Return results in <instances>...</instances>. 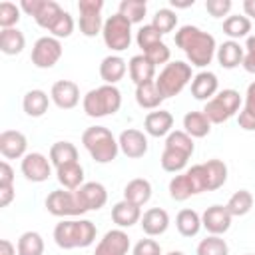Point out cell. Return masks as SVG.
Wrapping results in <instances>:
<instances>
[{"instance_id": "obj_1", "label": "cell", "mask_w": 255, "mask_h": 255, "mask_svg": "<svg viewBox=\"0 0 255 255\" xmlns=\"http://www.w3.org/2000/svg\"><path fill=\"white\" fill-rule=\"evenodd\" d=\"M175 46L187 56L189 66L205 68L211 64L217 52L215 38L209 32H203L197 26L185 24L175 32Z\"/></svg>"}, {"instance_id": "obj_2", "label": "cell", "mask_w": 255, "mask_h": 255, "mask_svg": "<svg viewBox=\"0 0 255 255\" xmlns=\"http://www.w3.org/2000/svg\"><path fill=\"white\" fill-rule=\"evenodd\" d=\"M96 225L90 219H62L54 227V241L60 249L90 247L96 241Z\"/></svg>"}, {"instance_id": "obj_3", "label": "cell", "mask_w": 255, "mask_h": 255, "mask_svg": "<svg viewBox=\"0 0 255 255\" xmlns=\"http://www.w3.org/2000/svg\"><path fill=\"white\" fill-rule=\"evenodd\" d=\"M82 143L98 163H110L118 157L120 143L114 133L104 126H92L82 133Z\"/></svg>"}, {"instance_id": "obj_4", "label": "cell", "mask_w": 255, "mask_h": 255, "mask_svg": "<svg viewBox=\"0 0 255 255\" xmlns=\"http://www.w3.org/2000/svg\"><path fill=\"white\" fill-rule=\"evenodd\" d=\"M84 112L90 118H106L114 116L122 108V92L116 86L104 84L100 88L90 90L82 100Z\"/></svg>"}, {"instance_id": "obj_5", "label": "cell", "mask_w": 255, "mask_h": 255, "mask_svg": "<svg viewBox=\"0 0 255 255\" xmlns=\"http://www.w3.org/2000/svg\"><path fill=\"white\" fill-rule=\"evenodd\" d=\"M191 66L187 62L175 60L163 66V70L159 72V76L155 78V86L159 90V94L165 98H173L177 96L189 82H191Z\"/></svg>"}, {"instance_id": "obj_6", "label": "cell", "mask_w": 255, "mask_h": 255, "mask_svg": "<svg viewBox=\"0 0 255 255\" xmlns=\"http://www.w3.org/2000/svg\"><path fill=\"white\" fill-rule=\"evenodd\" d=\"M239 106H241L239 92L227 88V90L217 92L209 102H205V106H203L201 112L205 114V118L211 124H223V122H227L229 118H233L237 114Z\"/></svg>"}, {"instance_id": "obj_7", "label": "cell", "mask_w": 255, "mask_h": 255, "mask_svg": "<svg viewBox=\"0 0 255 255\" xmlns=\"http://www.w3.org/2000/svg\"><path fill=\"white\" fill-rule=\"evenodd\" d=\"M102 36L112 52H124L131 44V22L122 14H114L104 22Z\"/></svg>"}, {"instance_id": "obj_8", "label": "cell", "mask_w": 255, "mask_h": 255, "mask_svg": "<svg viewBox=\"0 0 255 255\" xmlns=\"http://www.w3.org/2000/svg\"><path fill=\"white\" fill-rule=\"evenodd\" d=\"M46 209L48 213L56 217H78L84 215V209L76 197V191L70 189H54L46 197Z\"/></svg>"}, {"instance_id": "obj_9", "label": "cell", "mask_w": 255, "mask_h": 255, "mask_svg": "<svg viewBox=\"0 0 255 255\" xmlns=\"http://www.w3.org/2000/svg\"><path fill=\"white\" fill-rule=\"evenodd\" d=\"M30 58H32V64L36 68H42V70L56 66L58 60L62 58V44H60V40L54 38V36L38 38L34 42V46H32Z\"/></svg>"}, {"instance_id": "obj_10", "label": "cell", "mask_w": 255, "mask_h": 255, "mask_svg": "<svg viewBox=\"0 0 255 255\" xmlns=\"http://www.w3.org/2000/svg\"><path fill=\"white\" fill-rule=\"evenodd\" d=\"M102 0H80L78 10H80V32L88 38H94L96 34L102 32L104 22H102Z\"/></svg>"}, {"instance_id": "obj_11", "label": "cell", "mask_w": 255, "mask_h": 255, "mask_svg": "<svg viewBox=\"0 0 255 255\" xmlns=\"http://www.w3.org/2000/svg\"><path fill=\"white\" fill-rule=\"evenodd\" d=\"M20 169H22V175H24L28 181L42 183V181L50 179V175H52V161H50L44 153L32 151V153H26V155L22 157Z\"/></svg>"}, {"instance_id": "obj_12", "label": "cell", "mask_w": 255, "mask_h": 255, "mask_svg": "<svg viewBox=\"0 0 255 255\" xmlns=\"http://www.w3.org/2000/svg\"><path fill=\"white\" fill-rule=\"evenodd\" d=\"M118 143H120V151L129 159H137L147 153V137L139 129L133 128L124 129L118 137Z\"/></svg>"}, {"instance_id": "obj_13", "label": "cell", "mask_w": 255, "mask_h": 255, "mask_svg": "<svg viewBox=\"0 0 255 255\" xmlns=\"http://www.w3.org/2000/svg\"><path fill=\"white\" fill-rule=\"evenodd\" d=\"M76 197H78V201L86 213L92 209H102L108 201V191L100 181H88L76 189Z\"/></svg>"}, {"instance_id": "obj_14", "label": "cell", "mask_w": 255, "mask_h": 255, "mask_svg": "<svg viewBox=\"0 0 255 255\" xmlns=\"http://www.w3.org/2000/svg\"><path fill=\"white\" fill-rule=\"evenodd\" d=\"M50 100L60 110H72L80 102V88L72 80H58L50 90Z\"/></svg>"}, {"instance_id": "obj_15", "label": "cell", "mask_w": 255, "mask_h": 255, "mask_svg": "<svg viewBox=\"0 0 255 255\" xmlns=\"http://www.w3.org/2000/svg\"><path fill=\"white\" fill-rule=\"evenodd\" d=\"M129 237L124 229H110L96 245L94 255H128Z\"/></svg>"}, {"instance_id": "obj_16", "label": "cell", "mask_w": 255, "mask_h": 255, "mask_svg": "<svg viewBox=\"0 0 255 255\" xmlns=\"http://www.w3.org/2000/svg\"><path fill=\"white\" fill-rule=\"evenodd\" d=\"M231 213L227 211L225 205H211L203 211L201 215V225L211 233V235H223L231 227Z\"/></svg>"}, {"instance_id": "obj_17", "label": "cell", "mask_w": 255, "mask_h": 255, "mask_svg": "<svg viewBox=\"0 0 255 255\" xmlns=\"http://www.w3.org/2000/svg\"><path fill=\"white\" fill-rule=\"evenodd\" d=\"M28 139L18 129H4L0 133V153L6 159H20L26 155Z\"/></svg>"}, {"instance_id": "obj_18", "label": "cell", "mask_w": 255, "mask_h": 255, "mask_svg": "<svg viewBox=\"0 0 255 255\" xmlns=\"http://www.w3.org/2000/svg\"><path fill=\"white\" fill-rule=\"evenodd\" d=\"M173 128V116L167 110H157V112H149L143 120V129L147 135L151 137H167L171 133Z\"/></svg>"}, {"instance_id": "obj_19", "label": "cell", "mask_w": 255, "mask_h": 255, "mask_svg": "<svg viewBox=\"0 0 255 255\" xmlns=\"http://www.w3.org/2000/svg\"><path fill=\"white\" fill-rule=\"evenodd\" d=\"M139 225H141V229H143L145 235L157 237V235H163L167 231V227H169V215L161 207H151V209H147L141 215Z\"/></svg>"}, {"instance_id": "obj_20", "label": "cell", "mask_w": 255, "mask_h": 255, "mask_svg": "<svg viewBox=\"0 0 255 255\" xmlns=\"http://www.w3.org/2000/svg\"><path fill=\"white\" fill-rule=\"evenodd\" d=\"M217 88H219V80L213 72L209 70H203L199 72L197 76H193L191 80V96L195 100H203V102H209L215 94H217Z\"/></svg>"}, {"instance_id": "obj_21", "label": "cell", "mask_w": 255, "mask_h": 255, "mask_svg": "<svg viewBox=\"0 0 255 255\" xmlns=\"http://www.w3.org/2000/svg\"><path fill=\"white\" fill-rule=\"evenodd\" d=\"M112 219H114V223H116L120 229L131 227V225L139 223V219H141V209H139V205H135V203H131V201H128V199H122V201H118V203L112 207Z\"/></svg>"}, {"instance_id": "obj_22", "label": "cell", "mask_w": 255, "mask_h": 255, "mask_svg": "<svg viewBox=\"0 0 255 255\" xmlns=\"http://www.w3.org/2000/svg\"><path fill=\"white\" fill-rule=\"evenodd\" d=\"M215 56H217V62H219L221 68L233 70V68H237L239 64H243L245 50H243V46H239V42L227 40V42H223L221 46H217Z\"/></svg>"}, {"instance_id": "obj_23", "label": "cell", "mask_w": 255, "mask_h": 255, "mask_svg": "<svg viewBox=\"0 0 255 255\" xmlns=\"http://www.w3.org/2000/svg\"><path fill=\"white\" fill-rule=\"evenodd\" d=\"M126 70H128L126 60H124L122 56H116V54L106 56V58L102 60V64H100V76H102V80H104L106 84H110V86H116V84L126 76Z\"/></svg>"}, {"instance_id": "obj_24", "label": "cell", "mask_w": 255, "mask_h": 255, "mask_svg": "<svg viewBox=\"0 0 255 255\" xmlns=\"http://www.w3.org/2000/svg\"><path fill=\"white\" fill-rule=\"evenodd\" d=\"M128 70H129V78L135 86L139 84H145V82H151L153 76H155V66L143 56V54H137L129 60L128 64Z\"/></svg>"}, {"instance_id": "obj_25", "label": "cell", "mask_w": 255, "mask_h": 255, "mask_svg": "<svg viewBox=\"0 0 255 255\" xmlns=\"http://www.w3.org/2000/svg\"><path fill=\"white\" fill-rule=\"evenodd\" d=\"M50 106V96L44 90H30L24 94L22 108L30 118H42L48 112Z\"/></svg>"}, {"instance_id": "obj_26", "label": "cell", "mask_w": 255, "mask_h": 255, "mask_svg": "<svg viewBox=\"0 0 255 255\" xmlns=\"http://www.w3.org/2000/svg\"><path fill=\"white\" fill-rule=\"evenodd\" d=\"M56 177L60 181V185L64 189H70V191H76L78 187L84 185V167L74 161V163H66L62 167L56 169Z\"/></svg>"}, {"instance_id": "obj_27", "label": "cell", "mask_w": 255, "mask_h": 255, "mask_svg": "<svg viewBox=\"0 0 255 255\" xmlns=\"http://www.w3.org/2000/svg\"><path fill=\"white\" fill-rule=\"evenodd\" d=\"M135 102H137V106L143 108V110H155V108L161 106L163 96L159 94V90H157V86H155V80L135 86Z\"/></svg>"}, {"instance_id": "obj_28", "label": "cell", "mask_w": 255, "mask_h": 255, "mask_svg": "<svg viewBox=\"0 0 255 255\" xmlns=\"http://www.w3.org/2000/svg\"><path fill=\"white\" fill-rule=\"evenodd\" d=\"M151 197V183L143 177H135L131 181H128V185L124 187V199L135 203V205H145Z\"/></svg>"}, {"instance_id": "obj_29", "label": "cell", "mask_w": 255, "mask_h": 255, "mask_svg": "<svg viewBox=\"0 0 255 255\" xmlns=\"http://www.w3.org/2000/svg\"><path fill=\"white\" fill-rule=\"evenodd\" d=\"M183 131L191 137H205L211 131V122L203 112H187L183 116Z\"/></svg>"}, {"instance_id": "obj_30", "label": "cell", "mask_w": 255, "mask_h": 255, "mask_svg": "<svg viewBox=\"0 0 255 255\" xmlns=\"http://www.w3.org/2000/svg\"><path fill=\"white\" fill-rule=\"evenodd\" d=\"M175 227L183 237H195L199 233L201 225V215L195 209H181L175 217Z\"/></svg>"}, {"instance_id": "obj_31", "label": "cell", "mask_w": 255, "mask_h": 255, "mask_svg": "<svg viewBox=\"0 0 255 255\" xmlns=\"http://www.w3.org/2000/svg\"><path fill=\"white\" fill-rule=\"evenodd\" d=\"M50 161H52V165L56 169L66 165V163L78 161L76 145L72 141H56V143H52V147H50Z\"/></svg>"}, {"instance_id": "obj_32", "label": "cell", "mask_w": 255, "mask_h": 255, "mask_svg": "<svg viewBox=\"0 0 255 255\" xmlns=\"http://www.w3.org/2000/svg\"><path fill=\"white\" fill-rule=\"evenodd\" d=\"M237 124H239V128L245 129V131H255V82H251V84L247 86V92H245V106H243V110L239 112Z\"/></svg>"}, {"instance_id": "obj_33", "label": "cell", "mask_w": 255, "mask_h": 255, "mask_svg": "<svg viewBox=\"0 0 255 255\" xmlns=\"http://www.w3.org/2000/svg\"><path fill=\"white\" fill-rule=\"evenodd\" d=\"M26 38L18 28H6L0 32V50L6 56H16L24 50Z\"/></svg>"}, {"instance_id": "obj_34", "label": "cell", "mask_w": 255, "mask_h": 255, "mask_svg": "<svg viewBox=\"0 0 255 255\" xmlns=\"http://www.w3.org/2000/svg\"><path fill=\"white\" fill-rule=\"evenodd\" d=\"M225 207L231 213V217H243V215H247L251 211V207H253V195H251V191H247V189L235 191L229 197V201L225 203Z\"/></svg>"}, {"instance_id": "obj_35", "label": "cell", "mask_w": 255, "mask_h": 255, "mask_svg": "<svg viewBox=\"0 0 255 255\" xmlns=\"http://www.w3.org/2000/svg\"><path fill=\"white\" fill-rule=\"evenodd\" d=\"M249 32H251V20L247 16H227L223 20V34H227L231 40H237V38H249Z\"/></svg>"}, {"instance_id": "obj_36", "label": "cell", "mask_w": 255, "mask_h": 255, "mask_svg": "<svg viewBox=\"0 0 255 255\" xmlns=\"http://www.w3.org/2000/svg\"><path fill=\"white\" fill-rule=\"evenodd\" d=\"M203 165L207 173V191L219 189L227 181V165L221 159H207Z\"/></svg>"}, {"instance_id": "obj_37", "label": "cell", "mask_w": 255, "mask_h": 255, "mask_svg": "<svg viewBox=\"0 0 255 255\" xmlns=\"http://www.w3.org/2000/svg\"><path fill=\"white\" fill-rule=\"evenodd\" d=\"M169 195L175 201H185L191 195H197L195 189H193V183H191V179L187 175V171L171 177V181H169Z\"/></svg>"}, {"instance_id": "obj_38", "label": "cell", "mask_w": 255, "mask_h": 255, "mask_svg": "<svg viewBox=\"0 0 255 255\" xmlns=\"http://www.w3.org/2000/svg\"><path fill=\"white\" fill-rule=\"evenodd\" d=\"M18 255H44V239L36 231H26L16 243Z\"/></svg>"}, {"instance_id": "obj_39", "label": "cell", "mask_w": 255, "mask_h": 255, "mask_svg": "<svg viewBox=\"0 0 255 255\" xmlns=\"http://www.w3.org/2000/svg\"><path fill=\"white\" fill-rule=\"evenodd\" d=\"M118 14L128 18L131 24H139V22H143V18L147 14V4L141 0H122Z\"/></svg>"}, {"instance_id": "obj_40", "label": "cell", "mask_w": 255, "mask_h": 255, "mask_svg": "<svg viewBox=\"0 0 255 255\" xmlns=\"http://www.w3.org/2000/svg\"><path fill=\"white\" fill-rule=\"evenodd\" d=\"M195 253L197 255H229V245L221 235H209L199 241Z\"/></svg>"}, {"instance_id": "obj_41", "label": "cell", "mask_w": 255, "mask_h": 255, "mask_svg": "<svg viewBox=\"0 0 255 255\" xmlns=\"http://www.w3.org/2000/svg\"><path fill=\"white\" fill-rule=\"evenodd\" d=\"M62 12H64V10H62V6H60L58 2H54V0H44L42 8H40V12L34 16V20H36V24H38L40 28L48 30V28L56 22V18H58Z\"/></svg>"}, {"instance_id": "obj_42", "label": "cell", "mask_w": 255, "mask_h": 255, "mask_svg": "<svg viewBox=\"0 0 255 255\" xmlns=\"http://www.w3.org/2000/svg\"><path fill=\"white\" fill-rule=\"evenodd\" d=\"M187 159H189L187 153L165 147L163 153H161V159H159V161H161V167H163L165 171H169V173H177V171H181V169L187 165Z\"/></svg>"}, {"instance_id": "obj_43", "label": "cell", "mask_w": 255, "mask_h": 255, "mask_svg": "<svg viewBox=\"0 0 255 255\" xmlns=\"http://www.w3.org/2000/svg\"><path fill=\"white\" fill-rule=\"evenodd\" d=\"M151 26L163 36V34L171 32V30L177 26V14H175L171 8H159V10L153 14Z\"/></svg>"}, {"instance_id": "obj_44", "label": "cell", "mask_w": 255, "mask_h": 255, "mask_svg": "<svg viewBox=\"0 0 255 255\" xmlns=\"http://www.w3.org/2000/svg\"><path fill=\"white\" fill-rule=\"evenodd\" d=\"M165 147L177 149V151H183V153L191 155L195 145H193V137H191L189 133H185V131H181V129H175V131H171V133L165 137Z\"/></svg>"}, {"instance_id": "obj_45", "label": "cell", "mask_w": 255, "mask_h": 255, "mask_svg": "<svg viewBox=\"0 0 255 255\" xmlns=\"http://www.w3.org/2000/svg\"><path fill=\"white\" fill-rule=\"evenodd\" d=\"M135 42H137V46H139L143 52H147L149 48H153L155 44H159V42H163V40H161V34H159L151 24H143V26L137 30V34H135Z\"/></svg>"}, {"instance_id": "obj_46", "label": "cell", "mask_w": 255, "mask_h": 255, "mask_svg": "<svg viewBox=\"0 0 255 255\" xmlns=\"http://www.w3.org/2000/svg\"><path fill=\"white\" fill-rule=\"evenodd\" d=\"M48 32L54 36V38H68L72 32H74V18L70 16V12H62L58 18H56V22L48 28Z\"/></svg>"}, {"instance_id": "obj_47", "label": "cell", "mask_w": 255, "mask_h": 255, "mask_svg": "<svg viewBox=\"0 0 255 255\" xmlns=\"http://www.w3.org/2000/svg\"><path fill=\"white\" fill-rule=\"evenodd\" d=\"M20 20V6L12 4V2H2L0 4V26L2 30L6 28H14Z\"/></svg>"}, {"instance_id": "obj_48", "label": "cell", "mask_w": 255, "mask_h": 255, "mask_svg": "<svg viewBox=\"0 0 255 255\" xmlns=\"http://www.w3.org/2000/svg\"><path fill=\"white\" fill-rule=\"evenodd\" d=\"M187 175L193 183V189L195 193H201V191H207V173H205V165L203 163H195L187 169Z\"/></svg>"}, {"instance_id": "obj_49", "label": "cell", "mask_w": 255, "mask_h": 255, "mask_svg": "<svg viewBox=\"0 0 255 255\" xmlns=\"http://www.w3.org/2000/svg\"><path fill=\"white\" fill-rule=\"evenodd\" d=\"M143 56H145L153 66H159V64H167V62H169L171 52H169V48H167L165 42H159V44H155L153 48H149L147 52H143Z\"/></svg>"}, {"instance_id": "obj_50", "label": "cell", "mask_w": 255, "mask_h": 255, "mask_svg": "<svg viewBox=\"0 0 255 255\" xmlns=\"http://www.w3.org/2000/svg\"><path fill=\"white\" fill-rule=\"evenodd\" d=\"M131 255H161V247L155 239H139L133 245Z\"/></svg>"}, {"instance_id": "obj_51", "label": "cell", "mask_w": 255, "mask_h": 255, "mask_svg": "<svg viewBox=\"0 0 255 255\" xmlns=\"http://www.w3.org/2000/svg\"><path fill=\"white\" fill-rule=\"evenodd\" d=\"M205 10L213 16V18H223L229 14L231 10V0H207L205 2Z\"/></svg>"}, {"instance_id": "obj_52", "label": "cell", "mask_w": 255, "mask_h": 255, "mask_svg": "<svg viewBox=\"0 0 255 255\" xmlns=\"http://www.w3.org/2000/svg\"><path fill=\"white\" fill-rule=\"evenodd\" d=\"M243 50H245V56H243V64L241 66L245 68V72L255 74V36H249L247 38Z\"/></svg>"}, {"instance_id": "obj_53", "label": "cell", "mask_w": 255, "mask_h": 255, "mask_svg": "<svg viewBox=\"0 0 255 255\" xmlns=\"http://www.w3.org/2000/svg\"><path fill=\"white\" fill-rule=\"evenodd\" d=\"M0 185H14V169L8 161H0Z\"/></svg>"}, {"instance_id": "obj_54", "label": "cell", "mask_w": 255, "mask_h": 255, "mask_svg": "<svg viewBox=\"0 0 255 255\" xmlns=\"http://www.w3.org/2000/svg\"><path fill=\"white\" fill-rule=\"evenodd\" d=\"M14 199V185H0V207H8Z\"/></svg>"}, {"instance_id": "obj_55", "label": "cell", "mask_w": 255, "mask_h": 255, "mask_svg": "<svg viewBox=\"0 0 255 255\" xmlns=\"http://www.w3.org/2000/svg\"><path fill=\"white\" fill-rule=\"evenodd\" d=\"M16 253H18V249L12 245V241H8V239L0 241V255H16Z\"/></svg>"}, {"instance_id": "obj_56", "label": "cell", "mask_w": 255, "mask_h": 255, "mask_svg": "<svg viewBox=\"0 0 255 255\" xmlns=\"http://www.w3.org/2000/svg\"><path fill=\"white\" fill-rule=\"evenodd\" d=\"M243 12H245V16L255 18V0H245L243 2Z\"/></svg>"}, {"instance_id": "obj_57", "label": "cell", "mask_w": 255, "mask_h": 255, "mask_svg": "<svg viewBox=\"0 0 255 255\" xmlns=\"http://www.w3.org/2000/svg\"><path fill=\"white\" fill-rule=\"evenodd\" d=\"M171 6H173V8H187V6H193V0H187V2H177V0H171Z\"/></svg>"}, {"instance_id": "obj_58", "label": "cell", "mask_w": 255, "mask_h": 255, "mask_svg": "<svg viewBox=\"0 0 255 255\" xmlns=\"http://www.w3.org/2000/svg\"><path fill=\"white\" fill-rule=\"evenodd\" d=\"M165 255H185V253H181V251H169V253H165Z\"/></svg>"}, {"instance_id": "obj_59", "label": "cell", "mask_w": 255, "mask_h": 255, "mask_svg": "<svg viewBox=\"0 0 255 255\" xmlns=\"http://www.w3.org/2000/svg\"><path fill=\"white\" fill-rule=\"evenodd\" d=\"M247 255H253V253H247Z\"/></svg>"}]
</instances>
